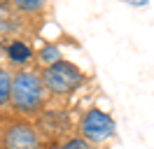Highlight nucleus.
Instances as JSON below:
<instances>
[{
  "label": "nucleus",
  "mask_w": 154,
  "mask_h": 149,
  "mask_svg": "<svg viewBox=\"0 0 154 149\" xmlns=\"http://www.w3.org/2000/svg\"><path fill=\"white\" fill-rule=\"evenodd\" d=\"M45 84L42 77L33 70H19L12 74V98L10 105L17 112H38L45 105Z\"/></svg>",
  "instance_id": "nucleus-1"
},
{
  "label": "nucleus",
  "mask_w": 154,
  "mask_h": 149,
  "mask_svg": "<svg viewBox=\"0 0 154 149\" xmlns=\"http://www.w3.org/2000/svg\"><path fill=\"white\" fill-rule=\"evenodd\" d=\"M40 77H42L45 89H47L49 93H54V96L72 93L79 84L84 82V72H82V68H77L75 63H70V61H66V58L56 61L54 65H47V68L42 70Z\"/></svg>",
  "instance_id": "nucleus-2"
},
{
  "label": "nucleus",
  "mask_w": 154,
  "mask_h": 149,
  "mask_svg": "<svg viewBox=\"0 0 154 149\" xmlns=\"http://www.w3.org/2000/svg\"><path fill=\"white\" fill-rule=\"evenodd\" d=\"M115 133H117V123L105 110L94 107V110H89L87 114L82 117V121H79V138H84L89 144H91V142H94V144H100V142L110 140Z\"/></svg>",
  "instance_id": "nucleus-3"
},
{
  "label": "nucleus",
  "mask_w": 154,
  "mask_h": 149,
  "mask_svg": "<svg viewBox=\"0 0 154 149\" xmlns=\"http://www.w3.org/2000/svg\"><path fill=\"white\" fill-rule=\"evenodd\" d=\"M2 149H40V135L28 121H12L2 128Z\"/></svg>",
  "instance_id": "nucleus-4"
},
{
  "label": "nucleus",
  "mask_w": 154,
  "mask_h": 149,
  "mask_svg": "<svg viewBox=\"0 0 154 149\" xmlns=\"http://www.w3.org/2000/svg\"><path fill=\"white\" fill-rule=\"evenodd\" d=\"M7 56H10L12 63L26 65L30 58H33V49H30L23 40H12L10 44H7Z\"/></svg>",
  "instance_id": "nucleus-5"
},
{
  "label": "nucleus",
  "mask_w": 154,
  "mask_h": 149,
  "mask_svg": "<svg viewBox=\"0 0 154 149\" xmlns=\"http://www.w3.org/2000/svg\"><path fill=\"white\" fill-rule=\"evenodd\" d=\"M10 98H12V74L0 68V110L5 105H10Z\"/></svg>",
  "instance_id": "nucleus-6"
},
{
  "label": "nucleus",
  "mask_w": 154,
  "mask_h": 149,
  "mask_svg": "<svg viewBox=\"0 0 154 149\" xmlns=\"http://www.w3.org/2000/svg\"><path fill=\"white\" fill-rule=\"evenodd\" d=\"M40 61L45 63V68L47 65H54L56 61H61V49H58L56 44H47L40 49Z\"/></svg>",
  "instance_id": "nucleus-7"
},
{
  "label": "nucleus",
  "mask_w": 154,
  "mask_h": 149,
  "mask_svg": "<svg viewBox=\"0 0 154 149\" xmlns=\"http://www.w3.org/2000/svg\"><path fill=\"white\" fill-rule=\"evenodd\" d=\"M14 7L19 9V12H40V9L45 7V2L42 0H17Z\"/></svg>",
  "instance_id": "nucleus-8"
},
{
  "label": "nucleus",
  "mask_w": 154,
  "mask_h": 149,
  "mask_svg": "<svg viewBox=\"0 0 154 149\" xmlns=\"http://www.w3.org/2000/svg\"><path fill=\"white\" fill-rule=\"evenodd\" d=\"M61 149H91V144L84 138H70L61 144Z\"/></svg>",
  "instance_id": "nucleus-9"
}]
</instances>
